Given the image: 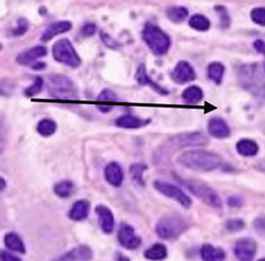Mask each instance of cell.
Wrapping results in <instances>:
<instances>
[{"mask_svg": "<svg viewBox=\"0 0 265 261\" xmlns=\"http://www.w3.org/2000/svg\"><path fill=\"white\" fill-rule=\"evenodd\" d=\"M0 261H20V259L8 252L0 251Z\"/></svg>", "mask_w": 265, "mask_h": 261, "instance_id": "cell-43", "label": "cell"}, {"mask_svg": "<svg viewBox=\"0 0 265 261\" xmlns=\"http://www.w3.org/2000/svg\"><path fill=\"white\" fill-rule=\"evenodd\" d=\"M54 59L59 64L71 68H78L82 65V59L75 51L73 44L66 38L56 41L52 49Z\"/></svg>", "mask_w": 265, "mask_h": 261, "instance_id": "cell-4", "label": "cell"}, {"mask_svg": "<svg viewBox=\"0 0 265 261\" xmlns=\"http://www.w3.org/2000/svg\"><path fill=\"white\" fill-rule=\"evenodd\" d=\"M254 46H255V50L258 53L263 54L264 56H265V42H264L263 40H260V39L256 40L255 42H254Z\"/></svg>", "mask_w": 265, "mask_h": 261, "instance_id": "cell-45", "label": "cell"}, {"mask_svg": "<svg viewBox=\"0 0 265 261\" xmlns=\"http://www.w3.org/2000/svg\"><path fill=\"white\" fill-rule=\"evenodd\" d=\"M228 203L230 207L232 208H240L243 205V200L240 198V197H236V196H233V197H230L229 200H228Z\"/></svg>", "mask_w": 265, "mask_h": 261, "instance_id": "cell-44", "label": "cell"}, {"mask_svg": "<svg viewBox=\"0 0 265 261\" xmlns=\"http://www.w3.org/2000/svg\"><path fill=\"white\" fill-rule=\"evenodd\" d=\"M225 70L226 68L221 63L214 61V63L209 64L207 67V75L208 78L213 82H215L216 84H220L223 78V74H225Z\"/></svg>", "mask_w": 265, "mask_h": 261, "instance_id": "cell-30", "label": "cell"}, {"mask_svg": "<svg viewBox=\"0 0 265 261\" xmlns=\"http://www.w3.org/2000/svg\"><path fill=\"white\" fill-rule=\"evenodd\" d=\"M5 187H6V182L3 177L0 176V192L3 191L5 189Z\"/></svg>", "mask_w": 265, "mask_h": 261, "instance_id": "cell-47", "label": "cell"}, {"mask_svg": "<svg viewBox=\"0 0 265 261\" xmlns=\"http://www.w3.org/2000/svg\"><path fill=\"white\" fill-rule=\"evenodd\" d=\"M47 92L56 100H76L79 99L78 87L74 82L64 74H52L47 79Z\"/></svg>", "mask_w": 265, "mask_h": 261, "instance_id": "cell-2", "label": "cell"}, {"mask_svg": "<svg viewBox=\"0 0 265 261\" xmlns=\"http://www.w3.org/2000/svg\"><path fill=\"white\" fill-rule=\"evenodd\" d=\"M4 245L6 246V249L13 252H17L20 254H25L26 252L23 240L15 232L6 233L4 237Z\"/></svg>", "mask_w": 265, "mask_h": 261, "instance_id": "cell-26", "label": "cell"}, {"mask_svg": "<svg viewBox=\"0 0 265 261\" xmlns=\"http://www.w3.org/2000/svg\"><path fill=\"white\" fill-rule=\"evenodd\" d=\"M97 30V26L94 23H86L81 28V35L83 37H92L95 35V32Z\"/></svg>", "mask_w": 265, "mask_h": 261, "instance_id": "cell-41", "label": "cell"}, {"mask_svg": "<svg viewBox=\"0 0 265 261\" xmlns=\"http://www.w3.org/2000/svg\"><path fill=\"white\" fill-rule=\"evenodd\" d=\"M47 50L43 45L32 46L30 49L19 53L16 57V63L20 66H30L37 63L39 58L46 56Z\"/></svg>", "mask_w": 265, "mask_h": 261, "instance_id": "cell-13", "label": "cell"}, {"mask_svg": "<svg viewBox=\"0 0 265 261\" xmlns=\"http://www.w3.org/2000/svg\"><path fill=\"white\" fill-rule=\"evenodd\" d=\"M97 101L99 102L98 109H99L100 111L103 113H108L111 111L112 109H113L111 104H114V102L118 101V96L113 91L107 88V89H103V91L99 94V96L97 97Z\"/></svg>", "mask_w": 265, "mask_h": 261, "instance_id": "cell-22", "label": "cell"}, {"mask_svg": "<svg viewBox=\"0 0 265 261\" xmlns=\"http://www.w3.org/2000/svg\"><path fill=\"white\" fill-rule=\"evenodd\" d=\"M208 143V139L206 136L199 131L195 132H187V133H179L175 136H173L167 141V147L171 149H178L185 147H192V146H204Z\"/></svg>", "mask_w": 265, "mask_h": 261, "instance_id": "cell-7", "label": "cell"}, {"mask_svg": "<svg viewBox=\"0 0 265 261\" xmlns=\"http://www.w3.org/2000/svg\"><path fill=\"white\" fill-rule=\"evenodd\" d=\"M204 94L203 91L199 86H189L187 87L181 94V99L186 105H199L203 100Z\"/></svg>", "mask_w": 265, "mask_h": 261, "instance_id": "cell-24", "label": "cell"}, {"mask_svg": "<svg viewBox=\"0 0 265 261\" xmlns=\"http://www.w3.org/2000/svg\"><path fill=\"white\" fill-rule=\"evenodd\" d=\"M116 261H129V259H128L127 257L123 256L122 254L118 253V254H117V256H116Z\"/></svg>", "mask_w": 265, "mask_h": 261, "instance_id": "cell-48", "label": "cell"}, {"mask_svg": "<svg viewBox=\"0 0 265 261\" xmlns=\"http://www.w3.org/2000/svg\"><path fill=\"white\" fill-rule=\"evenodd\" d=\"M208 132L212 136L216 139H226L230 136L231 130L228 125V123L221 119L216 116V118H212L208 121Z\"/></svg>", "mask_w": 265, "mask_h": 261, "instance_id": "cell-16", "label": "cell"}, {"mask_svg": "<svg viewBox=\"0 0 265 261\" xmlns=\"http://www.w3.org/2000/svg\"><path fill=\"white\" fill-rule=\"evenodd\" d=\"M118 241L127 250H136L142 243L141 238L136 235L133 227L127 224H123L118 231Z\"/></svg>", "mask_w": 265, "mask_h": 261, "instance_id": "cell-12", "label": "cell"}, {"mask_svg": "<svg viewBox=\"0 0 265 261\" xmlns=\"http://www.w3.org/2000/svg\"><path fill=\"white\" fill-rule=\"evenodd\" d=\"M215 11L217 12V15L220 18V27L222 29H227L230 27V24H231V18H230L229 12L227 10L226 6L223 5H216L215 6Z\"/></svg>", "mask_w": 265, "mask_h": 261, "instance_id": "cell-35", "label": "cell"}, {"mask_svg": "<svg viewBox=\"0 0 265 261\" xmlns=\"http://www.w3.org/2000/svg\"><path fill=\"white\" fill-rule=\"evenodd\" d=\"M187 229V223L178 215L162 217L156 225L157 235L163 240H174L178 238Z\"/></svg>", "mask_w": 265, "mask_h": 261, "instance_id": "cell-5", "label": "cell"}, {"mask_svg": "<svg viewBox=\"0 0 265 261\" xmlns=\"http://www.w3.org/2000/svg\"><path fill=\"white\" fill-rule=\"evenodd\" d=\"M96 214L98 216V222H99L101 230L110 235V233L113 232L114 230V215L112 211L106 207V205H97L96 207Z\"/></svg>", "mask_w": 265, "mask_h": 261, "instance_id": "cell-14", "label": "cell"}, {"mask_svg": "<svg viewBox=\"0 0 265 261\" xmlns=\"http://www.w3.org/2000/svg\"><path fill=\"white\" fill-rule=\"evenodd\" d=\"M263 69H264V71H265V59H264V61H263Z\"/></svg>", "mask_w": 265, "mask_h": 261, "instance_id": "cell-50", "label": "cell"}, {"mask_svg": "<svg viewBox=\"0 0 265 261\" xmlns=\"http://www.w3.org/2000/svg\"><path fill=\"white\" fill-rule=\"evenodd\" d=\"M2 139H4V136H3V134L1 133V126H0V140H2Z\"/></svg>", "mask_w": 265, "mask_h": 261, "instance_id": "cell-49", "label": "cell"}, {"mask_svg": "<svg viewBox=\"0 0 265 261\" xmlns=\"http://www.w3.org/2000/svg\"><path fill=\"white\" fill-rule=\"evenodd\" d=\"M255 228L260 233V235L265 236V216L258 217L255 221Z\"/></svg>", "mask_w": 265, "mask_h": 261, "instance_id": "cell-42", "label": "cell"}, {"mask_svg": "<svg viewBox=\"0 0 265 261\" xmlns=\"http://www.w3.org/2000/svg\"><path fill=\"white\" fill-rule=\"evenodd\" d=\"M14 85L13 82L9 79H4L0 81V96H3V97H9L14 92Z\"/></svg>", "mask_w": 265, "mask_h": 261, "instance_id": "cell-38", "label": "cell"}, {"mask_svg": "<svg viewBox=\"0 0 265 261\" xmlns=\"http://www.w3.org/2000/svg\"><path fill=\"white\" fill-rule=\"evenodd\" d=\"M236 150L244 157H255L259 153V145L254 140L242 139L236 143Z\"/></svg>", "mask_w": 265, "mask_h": 261, "instance_id": "cell-23", "label": "cell"}, {"mask_svg": "<svg viewBox=\"0 0 265 261\" xmlns=\"http://www.w3.org/2000/svg\"><path fill=\"white\" fill-rule=\"evenodd\" d=\"M150 123V120H143L139 119L137 116L134 115H123L121 118H118L115 121V125L117 127L125 128V129H136V128H141L147 125V124Z\"/></svg>", "mask_w": 265, "mask_h": 261, "instance_id": "cell-20", "label": "cell"}, {"mask_svg": "<svg viewBox=\"0 0 265 261\" xmlns=\"http://www.w3.org/2000/svg\"><path fill=\"white\" fill-rule=\"evenodd\" d=\"M153 187H155L160 194H162L163 196L177 201L181 207H184L185 209H189L191 207L192 204L191 199L188 197L179 187L175 186V185L166 183L164 181L157 180L153 182Z\"/></svg>", "mask_w": 265, "mask_h": 261, "instance_id": "cell-8", "label": "cell"}, {"mask_svg": "<svg viewBox=\"0 0 265 261\" xmlns=\"http://www.w3.org/2000/svg\"><path fill=\"white\" fill-rule=\"evenodd\" d=\"M178 162L184 167L194 171H214L222 163V158L218 154L204 149L188 150L178 157Z\"/></svg>", "mask_w": 265, "mask_h": 261, "instance_id": "cell-1", "label": "cell"}, {"mask_svg": "<svg viewBox=\"0 0 265 261\" xmlns=\"http://www.w3.org/2000/svg\"><path fill=\"white\" fill-rule=\"evenodd\" d=\"M1 49H2V45H1V43H0V51H1Z\"/></svg>", "mask_w": 265, "mask_h": 261, "instance_id": "cell-51", "label": "cell"}, {"mask_svg": "<svg viewBox=\"0 0 265 261\" xmlns=\"http://www.w3.org/2000/svg\"><path fill=\"white\" fill-rule=\"evenodd\" d=\"M250 18L253 19V22L255 24L265 27V8L264 6H258V8L251 10Z\"/></svg>", "mask_w": 265, "mask_h": 261, "instance_id": "cell-36", "label": "cell"}, {"mask_svg": "<svg viewBox=\"0 0 265 261\" xmlns=\"http://www.w3.org/2000/svg\"><path fill=\"white\" fill-rule=\"evenodd\" d=\"M31 68L33 70H43L46 68V64L45 63H36L31 66Z\"/></svg>", "mask_w": 265, "mask_h": 261, "instance_id": "cell-46", "label": "cell"}, {"mask_svg": "<svg viewBox=\"0 0 265 261\" xmlns=\"http://www.w3.org/2000/svg\"><path fill=\"white\" fill-rule=\"evenodd\" d=\"M135 80L137 81V83L139 85H144V86H149L152 91H155L156 93L162 95V96H166L169 95V91H166V89L162 88L160 85H158L157 83H155L150 78L146 71V68L145 66L142 64L137 68L136 73H135Z\"/></svg>", "mask_w": 265, "mask_h": 261, "instance_id": "cell-19", "label": "cell"}, {"mask_svg": "<svg viewBox=\"0 0 265 261\" xmlns=\"http://www.w3.org/2000/svg\"><path fill=\"white\" fill-rule=\"evenodd\" d=\"M259 261H265V258H263V259H260Z\"/></svg>", "mask_w": 265, "mask_h": 261, "instance_id": "cell-52", "label": "cell"}, {"mask_svg": "<svg viewBox=\"0 0 265 261\" xmlns=\"http://www.w3.org/2000/svg\"><path fill=\"white\" fill-rule=\"evenodd\" d=\"M256 254L257 243L253 239H241L234 245V255L240 261H253Z\"/></svg>", "mask_w": 265, "mask_h": 261, "instance_id": "cell-11", "label": "cell"}, {"mask_svg": "<svg viewBox=\"0 0 265 261\" xmlns=\"http://www.w3.org/2000/svg\"><path fill=\"white\" fill-rule=\"evenodd\" d=\"M93 251L89 246L80 245L53 261H89L93 259Z\"/></svg>", "mask_w": 265, "mask_h": 261, "instance_id": "cell-15", "label": "cell"}, {"mask_svg": "<svg viewBox=\"0 0 265 261\" xmlns=\"http://www.w3.org/2000/svg\"><path fill=\"white\" fill-rule=\"evenodd\" d=\"M57 130V124L51 119L41 120L37 125V131L42 136H51Z\"/></svg>", "mask_w": 265, "mask_h": 261, "instance_id": "cell-31", "label": "cell"}, {"mask_svg": "<svg viewBox=\"0 0 265 261\" xmlns=\"http://www.w3.org/2000/svg\"><path fill=\"white\" fill-rule=\"evenodd\" d=\"M226 227L229 231L235 232V231H240L245 228V223H244L240 218H233V219H229L226 224Z\"/></svg>", "mask_w": 265, "mask_h": 261, "instance_id": "cell-39", "label": "cell"}, {"mask_svg": "<svg viewBox=\"0 0 265 261\" xmlns=\"http://www.w3.org/2000/svg\"><path fill=\"white\" fill-rule=\"evenodd\" d=\"M144 257L151 261H161L167 257V250L161 243L153 244L151 247L145 251Z\"/></svg>", "mask_w": 265, "mask_h": 261, "instance_id": "cell-27", "label": "cell"}, {"mask_svg": "<svg viewBox=\"0 0 265 261\" xmlns=\"http://www.w3.org/2000/svg\"><path fill=\"white\" fill-rule=\"evenodd\" d=\"M101 39H102V42L106 44L110 49H117V47L121 46V43L116 41L115 39L112 38L109 33L101 31Z\"/></svg>", "mask_w": 265, "mask_h": 261, "instance_id": "cell-40", "label": "cell"}, {"mask_svg": "<svg viewBox=\"0 0 265 261\" xmlns=\"http://www.w3.org/2000/svg\"><path fill=\"white\" fill-rule=\"evenodd\" d=\"M104 177L107 182L114 187H120L124 181V172L120 163L110 162L104 169Z\"/></svg>", "mask_w": 265, "mask_h": 261, "instance_id": "cell-18", "label": "cell"}, {"mask_svg": "<svg viewBox=\"0 0 265 261\" xmlns=\"http://www.w3.org/2000/svg\"><path fill=\"white\" fill-rule=\"evenodd\" d=\"M239 81L243 88L247 91H257L262 87V81L259 77L257 64L246 65L241 68L239 72Z\"/></svg>", "mask_w": 265, "mask_h": 261, "instance_id": "cell-9", "label": "cell"}, {"mask_svg": "<svg viewBox=\"0 0 265 261\" xmlns=\"http://www.w3.org/2000/svg\"><path fill=\"white\" fill-rule=\"evenodd\" d=\"M29 29V23L25 18H19L17 20V26L15 28L12 29V36L13 37H20L25 35V33Z\"/></svg>", "mask_w": 265, "mask_h": 261, "instance_id": "cell-37", "label": "cell"}, {"mask_svg": "<svg viewBox=\"0 0 265 261\" xmlns=\"http://www.w3.org/2000/svg\"><path fill=\"white\" fill-rule=\"evenodd\" d=\"M200 254L203 261H225L226 259V253L221 249H216L211 244L202 246Z\"/></svg>", "mask_w": 265, "mask_h": 261, "instance_id": "cell-25", "label": "cell"}, {"mask_svg": "<svg viewBox=\"0 0 265 261\" xmlns=\"http://www.w3.org/2000/svg\"><path fill=\"white\" fill-rule=\"evenodd\" d=\"M142 38L148 49L156 56H163L171 47V38L159 26L147 22L145 24Z\"/></svg>", "mask_w": 265, "mask_h": 261, "instance_id": "cell-3", "label": "cell"}, {"mask_svg": "<svg viewBox=\"0 0 265 261\" xmlns=\"http://www.w3.org/2000/svg\"><path fill=\"white\" fill-rule=\"evenodd\" d=\"M183 184L188 190L192 192L195 197L199 198L200 200L203 201L205 204L209 205V207L214 209L222 208V201L220 197L218 196L217 192L212 187H209L207 184L195 180L184 181Z\"/></svg>", "mask_w": 265, "mask_h": 261, "instance_id": "cell-6", "label": "cell"}, {"mask_svg": "<svg viewBox=\"0 0 265 261\" xmlns=\"http://www.w3.org/2000/svg\"><path fill=\"white\" fill-rule=\"evenodd\" d=\"M43 79L41 77H36L33 80V83L29 86L24 89V95L26 97H34L38 94L41 93L42 88H43Z\"/></svg>", "mask_w": 265, "mask_h": 261, "instance_id": "cell-34", "label": "cell"}, {"mask_svg": "<svg viewBox=\"0 0 265 261\" xmlns=\"http://www.w3.org/2000/svg\"><path fill=\"white\" fill-rule=\"evenodd\" d=\"M188 9L181 5H172L166 10V16L173 23H181L188 17Z\"/></svg>", "mask_w": 265, "mask_h": 261, "instance_id": "cell-28", "label": "cell"}, {"mask_svg": "<svg viewBox=\"0 0 265 261\" xmlns=\"http://www.w3.org/2000/svg\"><path fill=\"white\" fill-rule=\"evenodd\" d=\"M71 28H72V23L69 22V20H59V22H55L46 27L44 32L42 33L41 40L44 41V42H47V41L52 40L56 36L71 30Z\"/></svg>", "mask_w": 265, "mask_h": 261, "instance_id": "cell-17", "label": "cell"}, {"mask_svg": "<svg viewBox=\"0 0 265 261\" xmlns=\"http://www.w3.org/2000/svg\"><path fill=\"white\" fill-rule=\"evenodd\" d=\"M189 26L194 30L207 31L211 28V22H209V19L205 15L194 14L189 19Z\"/></svg>", "mask_w": 265, "mask_h": 261, "instance_id": "cell-32", "label": "cell"}, {"mask_svg": "<svg viewBox=\"0 0 265 261\" xmlns=\"http://www.w3.org/2000/svg\"><path fill=\"white\" fill-rule=\"evenodd\" d=\"M170 77L173 82L177 84H186L192 82L197 78L193 67L186 60H180L171 71Z\"/></svg>", "mask_w": 265, "mask_h": 261, "instance_id": "cell-10", "label": "cell"}, {"mask_svg": "<svg viewBox=\"0 0 265 261\" xmlns=\"http://www.w3.org/2000/svg\"><path fill=\"white\" fill-rule=\"evenodd\" d=\"M146 170V167L143 166L141 163H133L130 166V175L131 178L133 180L136 184L141 185V186H144L145 182L143 178L144 171Z\"/></svg>", "mask_w": 265, "mask_h": 261, "instance_id": "cell-33", "label": "cell"}, {"mask_svg": "<svg viewBox=\"0 0 265 261\" xmlns=\"http://www.w3.org/2000/svg\"><path fill=\"white\" fill-rule=\"evenodd\" d=\"M90 211V203L87 200L76 201L69 211V217L74 222H81L87 218Z\"/></svg>", "mask_w": 265, "mask_h": 261, "instance_id": "cell-21", "label": "cell"}, {"mask_svg": "<svg viewBox=\"0 0 265 261\" xmlns=\"http://www.w3.org/2000/svg\"><path fill=\"white\" fill-rule=\"evenodd\" d=\"M74 190H75L74 183L69 180H64L61 182H58L57 184H55V186H54L55 195L62 199L71 197L73 195Z\"/></svg>", "mask_w": 265, "mask_h": 261, "instance_id": "cell-29", "label": "cell"}]
</instances>
